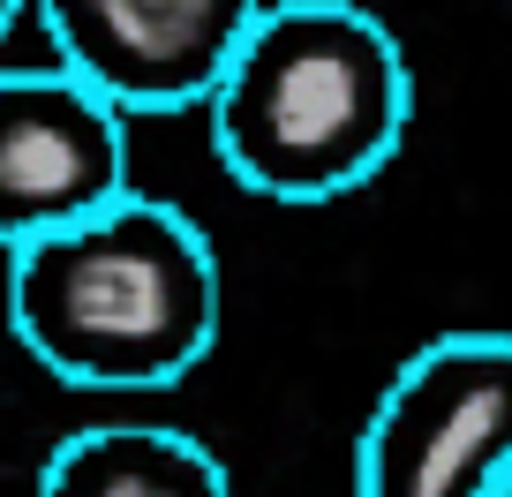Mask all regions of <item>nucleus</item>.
<instances>
[{
  "mask_svg": "<svg viewBox=\"0 0 512 497\" xmlns=\"http://www.w3.org/2000/svg\"><path fill=\"white\" fill-rule=\"evenodd\" d=\"M8 324L76 392H166L219 339V257L144 189L8 249Z\"/></svg>",
  "mask_w": 512,
  "mask_h": 497,
  "instance_id": "obj_1",
  "label": "nucleus"
},
{
  "mask_svg": "<svg viewBox=\"0 0 512 497\" xmlns=\"http://www.w3.org/2000/svg\"><path fill=\"white\" fill-rule=\"evenodd\" d=\"M204 113L219 166L249 196L332 204L392 166L415 76L400 38L354 0H264Z\"/></svg>",
  "mask_w": 512,
  "mask_h": 497,
  "instance_id": "obj_2",
  "label": "nucleus"
},
{
  "mask_svg": "<svg viewBox=\"0 0 512 497\" xmlns=\"http://www.w3.org/2000/svg\"><path fill=\"white\" fill-rule=\"evenodd\" d=\"M512 475V339L415 347L354 437V497H490Z\"/></svg>",
  "mask_w": 512,
  "mask_h": 497,
  "instance_id": "obj_3",
  "label": "nucleus"
},
{
  "mask_svg": "<svg viewBox=\"0 0 512 497\" xmlns=\"http://www.w3.org/2000/svg\"><path fill=\"white\" fill-rule=\"evenodd\" d=\"M128 181V113L83 76L0 68V249L113 204Z\"/></svg>",
  "mask_w": 512,
  "mask_h": 497,
  "instance_id": "obj_4",
  "label": "nucleus"
},
{
  "mask_svg": "<svg viewBox=\"0 0 512 497\" xmlns=\"http://www.w3.org/2000/svg\"><path fill=\"white\" fill-rule=\"evenodd\" d=\"M53 61L121 113L204 106L264 0H31Z\"/></svg>",
  "mask_w": 512,
  "mask_h": 497,
  "instance_id": "obj_5",
  "label": "nucleus"
},
{
  "mask_svg": "<svg viewBox=\"0 0 512 497\" xmlns=\"http://www.w3.org/2000/svg\"><path fill=\"white\" fill-rule=\"evenodd\" d=\"M38 497H234L219 452L166 422H98L46 452Z\"/></svg>",
  "mask_w": 512,
  "mask_h": 497,
  "instance_id": "obj_6",
  "label": "nucleus"
},
{
  "mask_svg": "<svg viewBox=\"0 0 512 497\" xmlns=\"http://www.w3.org/2000/svg\"><path fill=\"white\" fill-rule=\"evenodd\" d=\"M23 8H31V0H0V38H8V23H16Z\"/></svg>",
  "mask_w": 512,
  "mask_h": 497,
  "instance_id": "obj_7",
  "label": "nucleus"
},
{
  "mask_svg": "<svg viewBox=\"0 0 512 497\" xmlns=\"http://www.w3.org/2000/svg\"><path fill=\"white\" fill-rule=\"evenodd\" d=\"M490 497H512V475H505V482H497V490H490Z\"/></svg>",
  "mask_w": 512,
  "mask_h": 497,
  "instance_id": "obj_8",
  "label": "nucleus"
}]
</instances>
